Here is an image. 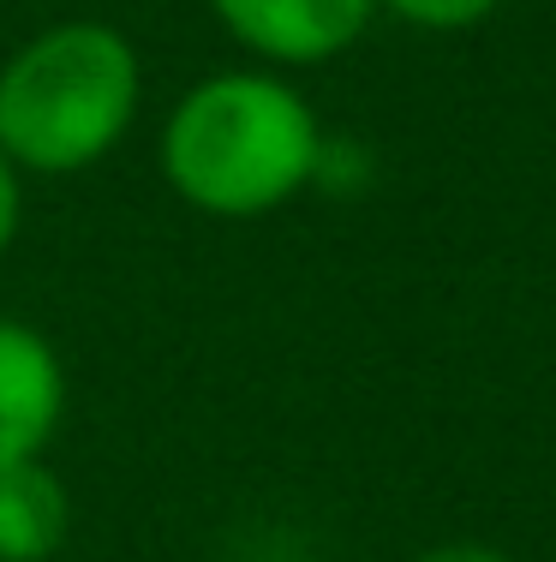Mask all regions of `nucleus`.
Masks as SVG:
<instances>
[{"label": "nucleus", "instance_id": "1", "mask_svg": "<svg viewBox=\"0 0 556 562\" xmlns=\"http://www.w3.org/2000/svg\"><path fill=\"white\" fill-rule=\"evenodd\" d=\"M317 114L282 78H204L162 132V173L209 216H263L287 204L317 168Z\"/></svg>", "mask_w": 556, "mask_h": 562}, {"label": "nucleus", "instance_id": "2", "mask_svg": "<svg viewBox=\"0 0 556 562\" xmlns=\"http://www.w3.org/2000/svg\"><path fill=\"white\" fill-rule=\"evenodd\" d=\"M138 114V55L114 24H55L0 66V156L78 173L109 156Z\"/></svg>", "mask_w": 556, "mask_h": 562}, {"label": "nucleus", "instance_id": "3", "mask_svg": "<svg viewBox=\"0 0 556 562\" xmlns=\"http://www.w3.org/2000/svg\"><path fill=\"white\" fill-rule=\"evenodd\" d=\"M216 19L263 60L317 66L360 43L377 0H209Z\"/></svg>", "mask_w": 556, "mask_h": 562}, {"label": "nucleus", "instance_id": "4", "mask_svg": "<svg viewBox=\"0 0 556 562\" xmlns=\"http://www.w3.org/2000/svg\"><path fill=\"white\" fill-rule=\"evenodd\" d=\"M66 407L60 359L36 329L0 317V467L36 461Z\"/></svg>", "mask_w": 556, "mask_h": 562}, {"label": "nucleus", "instance_id": "5", "mask_svg": "<svg viewBox=\"0 0 556 562\" xmlns=\"http://www.w3.org/2000/svg\"><path fill=\"white\" fill-rule=\"evenodd\" d=\"M72 503L43 461L0 467V562H43L60 551Z\"/></svg>", "mask_w": 556, "mask_h": 562}, {"label": "nucleus", "instance_id": "6", "mask_svg": "<svg viewBox=\"0 0 556 562\" xmlns=\"http://www.w3.org/2000/svg\"><path fill=\"white\" fill-rule=\"evenodd\" d=\"M383 7L419 31H467V24L491 19L502 0H383Z\"/></svg>", "mask_w": 556, "mask_h": 562}, {"label": "nucleus", "instance_id": "7", "mask_svg": "<svg viewBox=\"0 0 556 562\" xmlns=\"http://www.w3.org/2000/svg\"><path fill=\"white\" fill-rule=\"evenodd\" d=\"M12 234H19V173L0 156V251L12 246Z\"/></svg>", "mask_w": 556, "mask_h": 562}, {"label": "nucleus", "instance_id": "8", "mask_svg": "<svg viewBox=\"0 0 556 562\" xmlns=\"http://www.w3.org/2000/svg\"><path fill=\"white\" fill-rule=\"evenodd\" d=\"M419 562H509V557L491 551V544H443V551H425Z\"/></svg>", "mask_w": 556, "mask_h": 562}]
</instances>
